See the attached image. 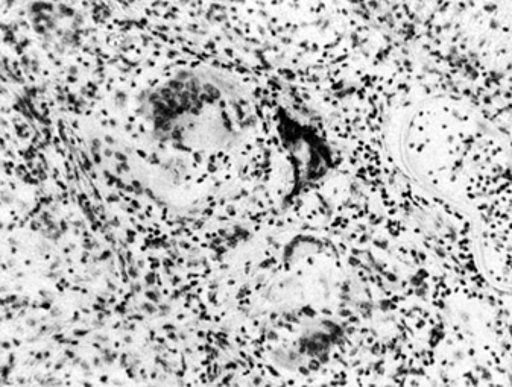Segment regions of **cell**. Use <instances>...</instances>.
Returning a JSON list of instances; mask_svg holds the SVG:
<instances>
[{
    "label": "cell",
    "mask_w": 512,
    "mask_h": 387,
    "mask_svg": "<svg viewBox=\"0 0 512 387\" xmlns=\"http://www.w3.org/2000/svg\"><path fill=\"white\" fill-rule=\"evenodd\" d=\"M137 113L160 143L195 154L234 151L251 125L241 85L201 67L178 69L149 85L137 99Z\"/></svg>",
    "instance_id": "cell-1"
}]
</instances>
